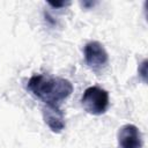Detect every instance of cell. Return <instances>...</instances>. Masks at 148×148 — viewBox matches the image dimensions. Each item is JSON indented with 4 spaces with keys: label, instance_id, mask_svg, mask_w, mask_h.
Returning <instances> with one entry per match:
<instances>
[{
    "label": "cell",
    "instance_id": "6da1fadb",
    "mask_svg": "<svg viewBox=\"0 0 148 148\" xmlns=\"http://www.w3.org/2000/svg\"><path fill=\"white\" fill-rule=\"evenodd\" d=\"M28 90L45 104L57 105L68 98L73 91L71 81L62 77H51L44 74L32 75L27 84Z\"/></svg>",
    "mask_w": 148,
    "mask_h": 148
},
{
    "label": "cell",
    "instance_id": "7a4b0ae2",
    "mask_svg": "<svg viewBox=\"0 0 148 148\" xmlns=\"http://www.w3.org/2000/svg\"><path fill=\"white\" fill-rule=\"evenodd\" d=\"M81 104L90 114H103L109 108V94L99 87H89L84 90L81 97Z\"/></svg>",
    "mask_w": 148,
    "mask_h": 148
},
{
    "label": "cell",
    "instance_id": "3957f363",
    "mask_svg": "<svg viewBox=\"0 0 148 148\" xmlns=\"http://www.w3.org/2000/svg\"><path fill=\"white\" fill-rule=\"evenodd\" d=\"M83 57L88 67H90L94 71L101 69L109 61V56L106 50L104 49L103 44H101L97 40L89 42L84 45Z\"/></svg>",
    "mask_w": 148,
    "mask_h": 148
},
{
    "label": "cell",
    "instance_id": "277c9868",
    "mask_svg": "<svg viewBox=\"0 0 148 148\" xmlns=\"http://www.w3.org/2000/svg\"><path fill=\"white\" fill-rule=\"evenodd\" d=\"M44 123L53 133H61L66 126L64 112L57 105L45 104L42 108Z\"/></svg>",
    "mask_w": 148,
    "mask_h": 148
},
{
    "label": "cell",
    "instance_id": "5b68a950",
    "mask_svg": "<svg viewBox=\"0 0 148 148\" xmlns=\"http://www.w3.org/2000/svg\"><path fill=\"white\" fill-rule=\"evenodd\" d=\"M118 143L120 148H141L142 138L139 128L133 124H126L118 131Z\"/></svg>",
    "mask_w": 148,
    "mask_h": 148
},
{
    "label": "cell",
    "instance_id": "8992f818",
    "mask_svg": "<svg viewBox=\"0 0 148 148\" xmlns=\"http://www.w3.org/2000/svg\"><path fill=\"white\" fill-rule=\"evenodd\" d=\"M147 64H148V61H147V59H145V60H142V62H140V65L138 67L139 76L141 77V80L145 83H147V76H148V71H147V66L148 65Z\"/></svg>",
    "mask_w": 148,
    "mask_h": 148
},
{
    "label": "cell",
    "instance_id": "52a82bcc",
    "mask_svg": "<svg viewBox=\"0 0 148 148\" xmlns=\"http://www.w3.org/2000/svg\"><path fill=\"white\" fill-rule=\"evenodd\" d=\"M47 3H49L52 8H62V7H66V6H69V5H71L69 1H56V2L49 1Z\"/></svg>",
    "mask_w": 148,
    "mask_h": 148
},
{
    "label": "cell",
    "instance_id": "ba28073f",
    "mask_svg": "<svg viewBox=\"0 0 148 148\" xmlns=\"http://www.w3.org/2000/svg\"><path fill=\"white\" fill-rule=\"evenodd\" d=\"M44 17H45V21H46L50 25H56V24H57V21H56V20H54V18H53V17H52L47 12H45V13H44Z\"/></svg>",
    "mask_w": 148,
    "mask_h": 148
},
{
    "label": "cell",
    "instance_id": "9c48e42d",
    "mask_svg": "<svg viewBox=\"0 0 148 148\" xmlns=\"http://www.w3.org/2000/svg\"><path fill=\"white\" fill-rule=\"evenodd\" d=\"M96 2H94V1H83V2H81V5L84 7V8H90V7H94V5H95Z\"/></svg>",
    "mask_w": 148,
    "mask_h": 148
}]
</instances>
